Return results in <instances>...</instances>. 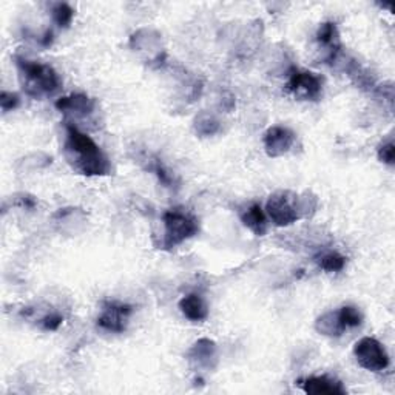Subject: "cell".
<instances>
[{
	"label": "cell",
	"mask_w": 395,
	"mask_h": 395,
	"mask_svg": "<svg viewBox=\"0 0 395 395\" xmlns=\"http://www.w3.org/2000/svg\"><path fill=\"white\" fill-rule=\"evenodd\" d=\"M287 90L299 99L317 101L323 94V77L306 70H294L289 76Z\"/></svg>",
	"instance_id": "cell-6"
},
{
	"label": "cell",
	"mask_w": 395,
	"mask_h": 395,
	"mask_svg": "<svg viewBox=\"0 0 395 395\" xmlns=\"http://www.w3.org/2000/svg\"><path fill=\"white\" fill-rule=\"evenodd\" d=\"M317 41L328 50V60H335L339 50H342V41H339L338 28L334 22L323 23L318 28Z\"/></svg>",
	"instance_id": "cell-11"
},
{
	"label": "cell",
	"mask_w": 395,
	"mask_h": 395,
	"mask_svg": "<svg viewBox=\"0 0 395 395\" xmlns=\"http://www.w3.org/2000/svg\"><path fill=\"white\" fill-rule=\"evenodd\" d=\"M133 307L130 304L119 302H105L102 307V313L98 317V326L108 332H124L127 328V323Z\"/></svg>",
	"instance_id": "cell-7"
},
{
	"label": "cell",
	"mask_w": 395,
	"mask_h": 395,
	"mask_svg": "<svg viewBox=\"0 0 395 395\" xmlns=\"http://www.w3.org/2000/svg\"><path fill=\"white\" fill-rule=\"evenodd\" d=\"M317 205V196L311 193L298 195L292 190H278L268 198L266 212L275 226L287 227L298 219L312 215Z\"/></svg>",
	"instance_id": "cell-2"
},
{
	"label": "cell",
	"mask_w": 395,
	"mask_h": 395,
	"mask_svg": "<svg viewBox=\"0 0 395 395\" xmlns=\"http://www.w3.org/2000/svg\"><path fill=\"white\" fill-rule=\"evenodd\" d=\"M164 236L161 246L164 249H175L179 244L190 240L200 232L198 219L183 209H171L164 213Z\"/></svg>",
	"instance_id": "cell-4"
},
{
	"label": "cell",
	"mask_w": 395,
	"mask_h": 395,
	"mask_svg": "<svg viewBox=\"0 0 395 395\" xmlns=\"http://www.w3.org/2000/svg\"><path fill=\"white\" fill-rule=\"evenodd\" d=\"M51 42H53V31L48 30V31H46V33H45L44 39H42V45H44V46H48V45H51Z\"/></svg>",
	"instance_id": "cell-24"
},
{
	"label": "cell",
	"mask_w": 395,
	"mask_h": 395,
	"mask_svg": "<svg viewBox=\"0 0 395 395\" xmlns=\"http://www.w3.org/2000/svg\"><path fill=\"white\" fill-rule=\"evenodd\" d=\"M377 155H378V160L382 162L388 164V165H394V160H395V145L394 142H383V144L378 147L377 150Z\"/></svg>",
	"instance_id": "cell-21"
},
{
	"label": "cell",
	"mask_w": 395,
	"mask_h": 395,
	"mask_svg": "<svg viewBox=\"0 0 395 395\" xmlns=\"http://www.w3.org/2000/svg\"><path fill=\"white\" fill-rule=\"evenodd\" d=\"M19 96L15 93H10V91H2L0 94V105H2L4 113L11 112L15 107L19 105Z\"/></svg>",
	"instance_id": "cell-22"
},
{
	"label": "cell",
	"mask_w": 395,
	"mask_h": 395,
	"mask_svg": "<svg viewBox=\"0 0 395 395\" xmlns=\"http://www.w3.org/2000/svg\"><path fill=\"white\" fill-rule=\"evenodd\" d=\"M216 357V344L209 338H201L188 351V358L196 361L198 366H210V361Z\"/></svg>",
	"instance_id": "cell-14"
},
{
	"label": "cell",
	"mask_w": 395,
	"mask_h": 395,
	"mask_svg": "<svg viewBox=\"0 0 395 395\" xmlns=\"http://www.w3.org/2000/svg\"><path fill=\"white\" fill-rule=\"evenodd\" d=\"M56 108L65 113H75L77 116H90L96 108L94 99L85 96V94L76 93L71 96L60 98L56 101Z\"/></svg>",
	"instance_id": "cell-10"
},
{
	"label": "cell",
	"mask_w": 395,
	"mask_h": 395,
	"mask_svg": "<svg viewBox=\"0 0 395 395\" xmlns=\"http://www.w3.org/2000/svg\"><path fill=\"white\" fill-rule=\"evenodd\" d=\"M263 141L267 156L280 157L286 155L292 145L295 144V133L287 127L275 125V127H271L266 131Z\"/></svg>",
	"instance_id": "cell-8"
},
{
	"label": "cell",
	"mask_w": 395,
	"mask_h": 395,
	"mask_svg": "<svg viewBox=\"0 0 395 395\" xmlns=\"http://www.w3.org/2000/svg\"><path fill=\"white\" fill-rule=\"evenodd\" d=\"M315 261L326 272H339L346 266V258L338 252H326V254L315 258Z\"/></svg>",
	"instance_id": "cell-16"
},
{
	"label": "cell",
	"mask_w": 395,
	"mask_h": 395,
	"mask_svg": "<svg viewBox=\"0 0 395 395\" xmlns=\"http://www.w3.org/2000/svg\"><path fill=\"white\" fill-rule=\"evenodd\" d=\"M338 315L344 329L358 328L363 323V315L355 306H343L342 309H338Z\"/></svg>",
	"instance_id": "cell-20"
},
{
	"label": "cell",
	"mask_w": 395,
	"mask_h": 395,
	"mask_svg": "<svg viewBox=\"0 0 395 395\" xmlns=\"http://www.w3.org/2000/svg\"><path fill=\"white\" fill-rule=\"evenodd\" d=\"M354 355L358 366L370 373H382L389 366V355L384 346L373 337H365L355 343Z\"/></svg>",
	"instance_id": "cell-5"
},
{
	"label": "cell",
	"mask_w": 395,
	"mask_h": 395,
	"mask_svg": "<svg viewBox=\"0 0 395 395\" xmlns=\"http://www.w3.org/2000/svg\"><path fill=\"white\" fill-rule=\"evenodd\" d=\"M64 153L75 171L84 176H107L112 173V164L102 148L89 134L75 125L67 124Z\"/></svg>",
	"instance_id": "cell-1"
},
{
	"label": "cell",
	"mask_w": 395,
	"mask_h": 395,
	"mask_svg": "<svg viewBox=\"0 0 395 395\" xmlns=\"http://www.w3.org/2000/svg\"><path fill=\"white\" fill-rule=\"evenodd\" d=\"M315 329H317L320 334L328 337H339L346 330L342 320H339L338 311L323 313L321 317H318L317 321H315Z\"/></svg>",
	"instance_id": "cell-15"
},
{
	"label": "cell",
	"mask_w": 395,
	"mask_h": 395,
	"mask_svg": "<svg viewBox=\"0 0 395 395\" xmlns=\"http://www.w3.org/2000/svg\"><path fill=\"white\" fill-rule=\"evenodd\" d=\"M179 309L183 312V315L186 318H188L190 321H204L207 320L209 317V309L207 304L202 299V297L196 295V294H190L184 297L179 302Z\"/></svg>",
	"instance_id": "cell-12"
},
{
	"label": "cell",
	"mask_w": 395,
	"mask_h": 395,
	"mask_svg": "<svg viewBox=\"0 0 395 395\" xmlns=\"http://www.w3.org/2000/svg\"><path fill=\"white\" fill-rule=\"evenodd\" d=\"M241 221L257 236H264L267 233V216L259 204H252L247 210H244L241 213Z\"/></svg>",
	"instance_id": "cell-13"
},
{
	"label": "cell",
	"mask_w": 395,
	"mask_h": 395,
	"mask_svg": "<svg viewBox=\"0 0 395 395\" xmlns=\"http://www.w3.org/2000/svg\"><path fill=\"white\" fill-rule=\"evenodd\" d=\"M298 386L306 394L311 395H343L347 392L342 382L328 375L302 378V380H298Z\"/></svg>",
	"instance_id": "cell-9"
},
{
	"label": "cell",
	"mask_w": 395,
	"mask_h": 395,
	"mask_svg": "<svg viewBox=\"0 0 395 395\" xmlns=\"http://www.w3.org/2000/svg\"><path fill=\"white\" fill-rule=\"evenodd\" d=\"M195 130L200 136H213L219 131V121L215 116H212L209 113H201L200 116H196L195 119Z\"/></svg>",
	"instance_id": "cell-17"
},
{
	"label": "cell",
	"mask_w": 395,
	"mask_h": 395,
	"mask_svg": "<svg viewBox=\"0 0 395 395\" xmlns=\"http://www.w3.org/2000/svg\"><path fill=\"white\" fill-rule=\"evenodd\" d=\"M15 67H18L23 90L31 98L53 94L60 89V79L50 65L18 56Z\"/></svg>",
	"instance_id": "cell-3"
},
{
	"label": "cell",
	"mask_w": 395,
	"mask_h": 395,
	"mask_svg": "<svg viewBox=\"0 0 395 395\" xmlns=\"http://www.w3.org/2000/svg\"><path fill=\"white\" fill-rule=\"evenodd\" d=\"M62 323H64V317L59 315L58 312H53L45 315V317L41 320V326L44 330H58Z\"/></svg>",
	"instance_id": "cell-23"
},
{
	"label": "cell",
	"mask_w": 395,
	"mask_h": 395,
	"mask_svg": "<svg viewBox=\"0 0 395 395\" xmlns=\"http://www.w3.org/2000/svg\"><path fill=\"white\" fill-rule=\"evenodd\" d=\"M147 169L150 171L155 173V175L157 176V179H160V183L162 186L170 187V188L175 187V184H176L175 176H173L171 173L167 170V167H165V165L161 162V160H157V157H153V160H150Z\"/></svg>",
	"instance_id": "cell-18"
},
{
	"label": "cell",
	"mask_w": 395,
	"mask_h": 395,
	"mask_svg": "<svg viewBox=\"0 0 395 395\" xmlns=\"http://www.w3.org/2000/svg\"><path fill=\"white\" fill-rule=\"evenodd\" d=\"M53 20L56 23L58 27L60 28H68L71 25V22H73L75 18V11L73 8L67 4H56L53 6Z\"/></svg>",
	"instance_id": "cell-19"
}]
</instances>
